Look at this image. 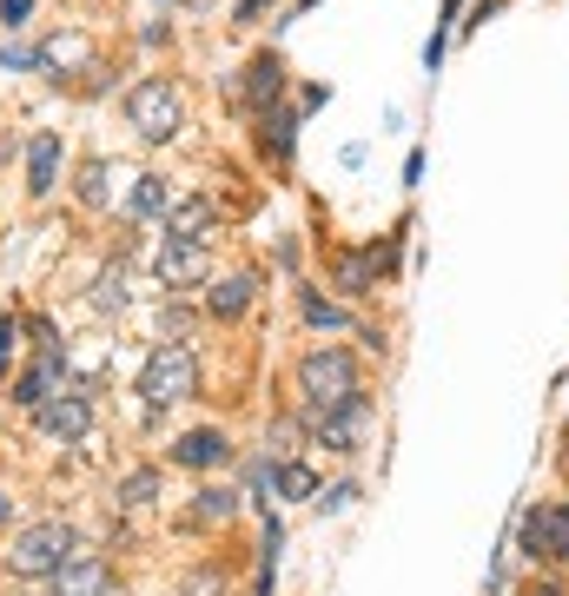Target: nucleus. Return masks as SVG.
<instances>
[{
    "label": "nucleus",
    "instance_id": "1",
    "mask_svg": "<svg viewBox=\"0 0 569 596\" xmlns=\"http://www.w3.org/2000/svg\"><path fill=\"white\" fill-rule=\"evenodd\" d=\"M298 391H305V425L338 411V405H351L358 398V358L345 345H312L298 358Z\"/></svg>",
    "mask_w": 569,
    "mask_h": 596
},
{
    "label": "nucleus",
    "instance_id": "2",
    "mask_svg": "<svg viewBox=\"0 0 569 596\" xmlns=\"http://www.w3.org/2000/svg\"><path fill=\"white\" fill-rule=\"evenodd\" d=\"M73 557H80V537H73L60 517H46V524H27V531L7 544V571H13V577H27V584H40V577H60Z\"/></svg>",
    "mask_w": 569,
    "mask_h": 596
},
{
    "label": "nucleus",
    "instance_id": "3",
    "mask_svg": "<svg viewBox=\"0 0 569 596\" xmlns=\"http://www.w3.org/2000/svg\"><path fill=\"white\" fill-rule=\"evenodd\" d=\"M126 126H133L139 139H172V133L186 126V93H179L172 80H139V86L126 93Z\"/></svg>",
    "mask_w": 569,
    "mask_h": 596
},
{
    "label": "nucleus",
    "instance_id": "4",
    "mask_svg": "<svg viewBox=\"0 0 569 596\" xmlns=\"http://www.w3.org/2000/svg\"><path fill=\"white\" fill-rule=\"evenodd\" d=\"M199 391V358L186 352V345H159L152 358H146V372H139V398L146 405H179V398H192Z\"/></svg>",
    "mask_w": 569,
    "mask_h": 596
},
{
    "label": "nucleus",
    "instance_id": "5",
    "mask_svg": "<svg viewBox=\"0 0 569 596\" xmlns=\"http://www.w3.org/2000/svg\"><path fill=\"white\" fill-rule=\"evenodd\" d=\"M517 544H524V557L569 564V504H537V511H524Z\"/></svg>",
    "mask_w": 569,
    "mask_h": 596
},
{
    "label": "nucleus",
    "instance_id": "6",
    "mask_svg": "<svg viewBox=\"0 0 569 596\" xmlns=\"http://www.w3.org/2000/svg\"><path fill=\"white\" fill-rule=\"evenodd\" d=\"M159 285L166 292H186V285H206L212 259H206V239H159V259H152Z\"/></svg>",
    "mask_w": 569,
    "mask_h": 596
},
{
    "label": "nucleus",
    "instance_id": "7",
    "mask_svg": "<svg viewBox=\"0 0 569 596\" xmlns=\"http://www.w3.org/2000/svg\"><path fill=\"white\" fill-rule=\"evenodd\" d=\"M33 425H40L46 438H60V445H80V438L93 431V398H86V391H60V398H46V405L33 411Z\"/></svg>",
    "mask_w": 569,
    "mask_h": 596
},
{
    "label": "nucleus",
    "instance_id": "8",
    "mask_svg": "<svg viewBox=\"0 0 569 596\" xmlns=\"http://www.w3.org/2000/svg\"><path fill=\"white\" fill-rule=\"evenodd\" d=\"M365 418H371V398L358 391L351 405H338V411L312 418V438H318L325 451H358V431H365Z\"/></svg>",
    "mask_w": 569,
    "mask_h": 596
},
{
    "label": "nucleus",
    "instance_id": "9",
    "mask_svg": "<svg viewBox=\"0 0 569 596\" xmlns=\"http://www.w3.org/2000/svg\"><path fill=\"white\" fill-rule=\"evenodd\" d=\"M278 93H285V60H278V53H259V60L245 66V80H239V100L259 106V113H272Z\"/></svg>",
    "mask_w": 569,
    "mask_h": 596
},
{
    "label": "nucleus",
    "instance_id": "10",
    "mask_svg": "<svg viewBox=\"0 0 569 596\" xmlns=\"http://www.w3.org/2000/svg\"><path fill=\"white\" fill-rule=\"evenodd\" d=\"M378 279H384L378 245H365V252H338V292H345V299H371Z\"/></svg>",
    "mask_w": 569,
    "mask_h": 596
},
{
    "label": "nucleus",
    "instance_id": "11",
    "mask_svg": "<svg viewBox=\"0 0 569 596\" xmlns=\"http://www.w3.org/2000/svg\"><path fill=\"white\" fill-rule=\"evenodd\" d=\"M53 179H60V133H33V139H27V192L46 199Z\"/></svg>",
    "mask_w": 569,
    "mask_h": 596
},
{
    "label": "nucleus",
    "instance_id": "12",
    "mask_svg": "<svg viewBox=\"0 0 569 596\" xmlns=\"http://www.w3.org/2000/svg\"><path fill=\"white\" fill-rule=\"evenodd\" d=\"M219 226V206L206 199V192H192V199H172V212H166V239H206Z\"/></svg>",
    "mask_w": 569,
    "mask_h": 596
},
{
    "label": "nucleus",
    "instance_id": "13",
    "mask_svg": "<svg viewBox=\"0 0 569 596\" xmlns=\"http://www.w3.org/2000/svg\"><path fill=\"white\" fill-rule=\"evenodd\" d=\"M225 458H232L225 431H186V438L172 445V464H186V471H219Z\"/></svg>",
    "mask_w": 569,
    "mask_h": 596
},
{
    "label": "nucleus",
    "instance_id": "14",
    "mask_svg": "<svg viewBox=\"0 0 569 596\" xmlns=\"http://www.w3.org/2000/svg\"><path fill=\"white\" fill-rule=\"evenodd\" d=\"M106 584H113V571H106L99 557H73V564L53 577V596H106Z\"/></svg>",
    "mask_w": 569,
    "mask_h": 596
},
{
    "label": "nucleus",
    "instance_id": "15",
    "mask_svg": "<svg viewBox=\"0 0 569 596\" xmlns=\"http://www.w3.org/2000/svg\"><path fill=\"white\" fill-rule=\"evenodd\" d=\"M252 299H259V279H252V272H232V279H219V285L206 292V312H212V318H239Z\"/></svg>",
    "mask_w": 569,
    "mask_h": 596
},
{
    "label": "nucleus",
    "instance_id": "16",
    "mask_svg": "<svg viewBox=\"0 0 569 596\" xmlns=\"http://www.w3.org/2000/svg\"><path fill=\"white\" fill-rule=\"evenodd\" d=\"M259 146L272 153V159H292V146H298V113H259Z\"/></svg>",
    "mask_w": 569,
    "mask_h": 596
},
{
    "label": "nucleus",
    "instance_id": "17",
    "mask_svg": "<svg viewBox=\"0 0 569 596\" xmlns=\"http://www.w3.org/2000/svg\"><path fill=\"white\" fill-rule=\"evenodd\" d=\"M172 212V186L166 179H133V199H126V219H166Z\"/></svg>",
    "mask_w": 569,
    "mask_h": 596
},
{
    "label": "nucleus",
    "instance_id": "18",
    "mask_svg": "<svg viewBox=\"0 0 569 596\" xmlns=\"http://www.w3.org/2000/svg\"><path fill=\"white\" fill-rule=\"evenodd\" d=\"M225 517H239V491L232 484H206L192 498V524H225Z\"/></svg>",
    "mask_w": 569,
    "mask_h": 596
},
{
    "label": "nucleus",
    "instance_id": "19",
    "mask_svg": "<svg viewBox=\"0 0 569 596\" xmlns=\"http://www.w3.org/2000/svg\"><path fill=\"white\" fill-rule=\"evenodd\" d=\"M113 179H119V172H113L106 159H86V166H80V186H73V192H80V206H93V212H99V206L113 199Z\"/></svg>",
    "mask_w": 569,
    "mask_h": 596
},
{
    "label": "nucleus",
    "instance_id": "20",
    "mask_svg": "<svg viewBox=\"0 0 569 596\" xmlns=\"http://www.w3.org/2000/svg\"><path fill=\"white\" fill-rule=\"evenodd\" d=\"M86 305L106 318V312H119L126 305V265H106L99 279H93V292H86Z\"/></svg>",
    "mask_w": 569,
    "mask_h": 596
},
{
    "label": "nucleus",
    "instance_id": "21",
    "mask_svg": "<svg viewBox=\"0 0 569 596\" xmlns=\"http://www.w3.org/2000/svg\"><path fill=\"white\" fill-rule=\"evenodd\" d=\"M298 312H305V325H312V332H345V325H351V318H345V305H338V299H318V292H305V299H298Z\"/></svg>",
    "mask_w": 569,
    "mask_h": 596
},
{
    "label": "nucleus",
    "instance_id": "22",
    "mask_svg": "<svg viewBox=\"0 0 569 596\" xmlns=\"http://www.w3.org/2000/svg\"><path fill=\"white\" fill-rule=\"evenodd\" d=\"M278 491H285V498H318V478H312V464L285 458V464H278Z\"/></svg>",
    "mask_w": 569,
    "mask_h": 596
},
{
    "label": "nucleus",
    "instance_id": "23",
    "mask_svg": "<svg viewBox=\"0 0 569 596\" xmlns=\"http://www.w3.org/2000/svg\"><path fill=\"white\" fill-rule=\"evenodd\" d=\"M152 498H159V471H133L119 484V504H152Z\"/></svg>",
    "mask_w": 569,
    "mask_h": 596
},
{
    "label": "nucleus",
    "instance_id": "24",
    "mask_svg": "<svg viewBox=\"0 0 569 596\" xmlns=\"http://www.w3.org/2000/svg\"><path fill=\"white\" fill-rule=\"evenodd\" d=\"M186 332H192V312H186V305H172V312L159 318V338H166V345H186Z\"/></svg>",
    "mask_w": 569,
    "mask_h": 596
},
{
    "label": "nucleus",
    "instance_id": "25",
    "mask_svg": "<svg viewBox=\"0 0 569 596\" xmlns=\"http://www.w3.org/2000/svg\"><path fill=\"white\" fill-rule=\"evenodd\" d=\"M292 438H298V425H292V418H278V425L265 431V445H272V458H292Z\"/></svg>",
    "mask_w": 569,
    "mask_h": 596
},
{
    "label": "nucleus",
    "instance_id": "26",
    "mask_svg": "<svg viewBox=\"0 0 569 596\" xmlns=\"http://www.w3.org/2000/svg\"><path fill=\"white\" fill-rule=\"evenodd\" d=\"M13 345H20V318L7 312V318H0V378H7V358H13Z\"/></svg>",
    "mask_w": 569,
    "mask_h": 596
},
{
    "label": "nucleus",
    "instance_id": "27",
    "mask_svg": "<svg viewBox=\"0 0 569 596\" xmlns=\"http://www.w3.org/2000/svg\"><path fill=\"white\" fill-rule=\"evenodd\" d=\"M27 13H33V0H0V20L7 27H27Z\"/></svg>",
    "mask_w": 569,
    "mask_h": 596
},
{
    "label": "nucleus",
    "instance_id": "28",
    "mask_svg": "<svg viewBox=\"0 0 569 596\" xmlns=\"http://www.w3.org/2000/svg\"><path fill=\"white\" fill-rule=\"evenodd\" d=\"M351 498H358V484H331V491H325V511H345Z\"/></svg>",
    "mask_w": 569,
    "mask_h": 596
},
{
    "label": "nucleus",
    "instance_id": "29",
    "mask_svg": "<svg viewBox=\"0 0 569 596\" xmlns=\"http://www.w3.org/2000/svg\"><path fill=\"white\" fill-rule=\"evenodd\" d=\"M265 7H272V0H239V20H259Z\"/></svg>",
    "mask_w": 569,
    "mask_h": 596
},
{
    "label": "nucleus",
    "instance_id": "30",
    "mask_svg": "<svg viewBox=\"0 0 569 596\" xmlns=\"http://www.w3.org/2000/svg\"><path fill=\"white\" fill-rule=\"evenodd\" d=\"M0 524H7V498H0Z\"/></svg>",
    "mask_w": 569,
    "mask_h": 596
},
{
    "label": "nucleus",
    "instance_id": "31",
    "mask_svg": "<svg viewBox=\"0 0 569 596\" xmlns=\"http://www.w3.org/2000/svg\"><path fill=\"white\" fill-rule=\"evenodd\" d=\"M537 596H557V590H537Z\"/></svg>",
    "mask_w": 569,
    "mask_h": 596
},
{
    "label": "nucleus",
    "instance_id": "32",
    "mask_svg": "<svg viewBox=\"0 0 569 596\" xmlns=\"http://www.w3.org/2000/svg\"><path fill=\"white\" fill-rule=\"evenodd\" d=\"M298 7H312V0H298Z\"/></svg>",
    "mask_w": 569,
    "mask_h": 596
}]
</instances>
